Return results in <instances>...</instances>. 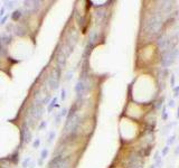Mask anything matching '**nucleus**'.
Here are the masks:
<instances>
[{"instance_id":"f257e3e1","label":"nucleus","mask_w":179,"mask_h":168,"mask_svg":"<svg viewBox=\"0 0 179 168\" xmlns=\"http://www.w3.org/2000/svg\"><path fill=\"white\" fill-rule=\"evenodd\" d=\"M47 152H48V151H47L46 149H44V150L41 151V159H45V158H46V156H47Z\"/></svg>"},{"instance_id":"f03ea898","label":"nucleus","mask_w":179,"mask_h":168,"mask_svg":"<svg viewBox=\"0 0 179 168\" xmlns=\"http://www.w3.org/2000/svg\"><path fill=\"white\" fill-rule=\"evenodd\" d=\"M20 16V12L19 11H16V12H14V15H12V18H14V19H17L18 17H19Z\"/></svg>"},{"instance_id":"7ed1b4c3","label":"nucleus","mask_w":179,"mask_h":168,"mask_svg":"<svg viewBox=\"0 0 179 168\" xmlns=\"http://www.w3.org/2000/svg\"><path fill=\"white\" fill-rule=\"evenodd\" d=\"M54 136H55V133H54V132H52V134H51V136H49V139H48L49 141H52V140H53V138H54Z\"/></svg>"},{"instance_id":"20e7f679","label":"nucleus","mask_w":179,"mask_h":168,"mask_svg":"<svg viewBox=\"0 0 179 168\" xmlns=\"http://www.w3.org/2000/svg\"><path fill=\"white\" fill-rule=\"evenodd\" d=\"M38 145H39V140H36L34 144V147H38Z\"/></svg>"},{"instance_id":"39448f33","label":"nucleus","mask_w":179,"mask_h":168,"mask_svg":"<svg viewBox=\"0 0 179 168\" xmlns=\"http://www.w3.org/2000/svg\"><path fill=\"white\" fill-rule=\"evenodd\" d=\"M64 97H65V91H62V99H64Z\"/></svg>"},{"instance_id":"423d86ee","label":"nucleus","mask_w":179,"mask_h":168,"mask_svg":"<svg viewBox=\"0 0 179 168\" xmlns=\"http://www.w3.org/2000/svg\"><path fill=\"white\" fill-rule=\"evenodd\" d=\"M169 105H170V107H172V105H174V101H172V100L169 102Z\"/></svg>"},{"instance_id":"0eeeda50","label":"nucleus","mask_w":179,"mask_h":168,"mask_svg":"<svg viewBox=\"0 0 179 168\" xmlns=\"http://www.w3.org/2000/svg\"><path fill=\"white\" fill-rule=\"evenodd\" d=\"M65 113H66V110H63V112H62V115H65Z\"/></svg>"}]
</instances>
